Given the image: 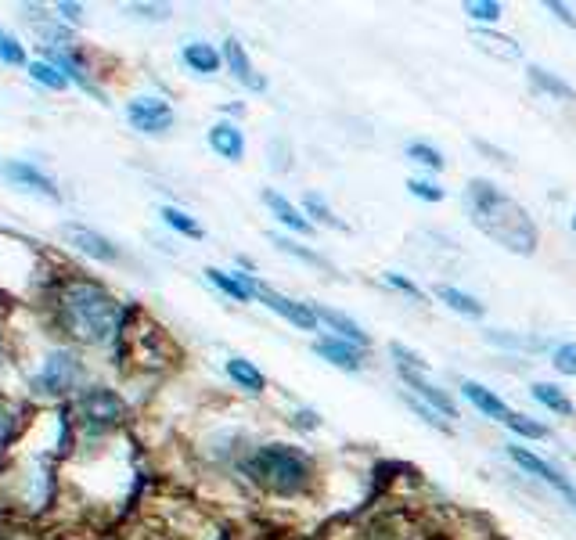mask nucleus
Here are the masks:
<instances>
[{
    "label": "nucleus",
    "mask_w": 576,
    "mask_h": 540,
    "mask_svg": "<svg viewBox=\"0 0 576 540\" xmlns=\"http://www.w3.org/2000/svg\"><path fill=\"white\" fill-rule=\"evenodd\" d=\"M465 206L472 224L479 234H486L490 242H497L501 249L515 252V256H533L537 252V224L533 216L515 202L512 195H504L497 184L476 177L465 184Z\"/></svg>",
    "instance_id": "obj_1"
},
{
    "label": "nucleus",
    "mask_w": 576,
    "mask_h": 540,
    "mask_svg": "<svg viewBox=\"0 0 576 540\" xmlns=\"http://www.w3.org/2000/svg\"><path fill=\"white\" fill-rule=\"evenodd\" d=\"M119 303L94 281H76L62 292V324L83 342H105L119 328Z\"/></svg>",
    "instance_id": "obj_2"
},
{
    "label": "nucleus",
    "mask_w": 576,
    "mask_h": 540,
    "mask_svg": "<svg viewBox=\"0 0 576 540\" xmlns=\"http://www.w3.org/2000/svg\"><path fill=\"white\" fill-rule=\"evenodd\" d=\"M245 472L263 490H270V494L278 497H299L314 486V461H310V454L299 447H288V443H267V447H260L249 458Z\"/></svg>",
    "instance_id": "obj_3"
},
{
    "label": "nucleus",
    "mask_w": 576,
    "mask_h": 540,
    "mask_svg": "<svg viewBox=\"0 0 576 540\" xmlns=\"http://www.w3.org/2000/svg\"><path fill=\"white\" fill-rule=\"evenodd\" d=\"M252 292H256L260 303H267V310L285 317L288 324H296L299 332H314L317 328V317H314V310H310V303H296V299L281 296V292H274V288L263 285V281H252Z\"/></svg>",
    "instance_id": "obj_4"
},
{
    "label": "nucleus",
    "mask_w": 576,
    "mask_h": 540,
    "mask_svg": "<svg viewBox=\"0 0 576 540\" xmlns=\"http://www.w3.org/2000/svg\"><path fill=\"white\" fill-rule=\"evenodd\" d=\"M80 414L87 425H98V429H108V425H119L123 422V400H119L112 389H87L80 396Z\"/></svg>",
    "instance_id": "obj_5"
},
{
    "label": "nucleus",
    "mask_w": 576,
    "mask_h": 540,
    "mask_svg": "<svg viewBox=\"0 0 576 540\" xmlns=\"http://www.w3.org/2000/svg\"><path fill=\"white\" fill-rule=\"evenodd\" d=\"M126 119L141 134H166L173 126V108L162 98H134L126 105Z\"/></svg>",
    "instance_id": "obj_6"
},
{
    "label": "nucleus",
    "mask_w": 576,
    "mask_h": 540,
    "mask_svg": "<svg viewBox=\"0 0 576 540\" xmlns=\"http://www.w3.org/2000/svg\"><path fill=\"white\" fill-rule=\"evenodd\" d=\"M508 458L515 461V465L522 468V472H526V476H533V479H540V483H548V486H555L558 494L562 497H569V501H573L576 497V490H573V483H569L566 476H562V472H558L555 465H548V461L544 458H537V454H533V450H526V447H508Z\"/></svg>",
    "instance_id": "obj_7"
},
{
    "label": "nucleus",
    "mask_w": 576,
    "mask_h": 540,
    "mask_svg": "<svg viewBox=\"0 0 576 540\" xmlns=\"http://www.w3.org/2000/svg\"><path fill=\"white\" fill-rule=\"evenodd\" d=\"M396 371H400V378H404V386L411 389L414 400H425V407H432V411L443 414V418H458V404H454L440 386H432L429 378H425V371L418 368H396Z\"/></svg>",
    "instance_id": "obj_8"
},
{
    "label": "nucleus",
    "mask_w": 576,
    "mask_h": 540,
    "mask_svg": "<svg viewBox=\"0 0 576 540\" xmlns=\"http://www.w3.org/2000/svg\"><path fill=\"white\" fill-rule=\"evenodd\" d=\"M224 62H227V69H231V76L242 83V87L256 90V94H260V90H267V80L252 69L249 54H245V47H242V40H238V36H227V40H224Z\"/></svg>",
    "instance_id": "obj_9"
},
{
    "label": "nucleus",
    "mask_w": 576,
    "mask_h": 540,
    "mask_svg": "<svg viewBox=\"0 0 576 540\" xmlns=\"http://www.w3.org/2000/svg\"><path fill=\"white\" fill-rule=\"evenodd\" d=\"M310 310H314V317L324 324V328H332L335 339L353 342V346H360V350H364V346L371 342V335L364 332V328H360V324L353 321V317L342 314V310H332V306H321V303H310Z\"/></svg>",
    "instance_id": "obj_10"
},
{
    "label": "nucleus",
    "mask_w": 576,
    "mask_h": 540,
    "mask_svg": "<svg viewBox=\"0 0 576 540\" xmlns=\"http://www.w3.org/2000/svg\"><path fill=\"white\" fill-rule=\"evenodd\" d=\"M65 238H69V242L76 245L80 252H87L90 260H101V263H116L119 260V249L98 231H87V227H80V224H65Z\"/></svg>",
    "instance_id": "obj_11"
},
{
    "label": "nucleus",
    "mask_w": 576,
    "mask_h": 540,
    "mask_svg": "<svg viewBox=\"0 0 576 540\" xmlns=\"http://www.w3.org/2000/svg\"><path fill=\"white\" fill-rule=\"evenodd\" d=\"M314 353L328 360V364H335V368H342V371H360V368H364V350H360V346H353V342H346V339H335V335H332V339H317Z\"/></svg>",
    "instance_id": "obj_12"
},
{
    "label": "nucleus",
    "mask_w": 576,
    "mask_h": 540,
    "mask_svg": "<svg viewBox=\"0 0 576 540\" xmlns=\"http://www.w3.org/2000/svg\"><path fill=\"white\" fill-rule=\"evenodd\" d=\"M209 148L227 162L245 159V137L234 123H216L213 130H209Z\"/></svg>",
    "instance_id": "obj_13"
},
{
    "label": "nucleus",
    "mask_w": 576,
    "mask_h": 540,
    "mask_svg": "<svg viewBox=\"0 0 576 540\" xmlns=\"http://www.w3.org/2000/svg\"><path fill=\"white\" fill-rule=\"evenodd\" d=\"M472 44H476L479 51L501 58V62H519L522 58L519 40H512V36H504V33H494V29H483V26L472 29Z\"/></svg>",
    "instance_id": "obj_14"
},
{
    "label": "nucleus",
    "mask_w": 576,
    "mask_h": 540,
    "mask_svg": "<svg viewBox=\"0 0 576 540\" xmlns=\"http://www.w3.org/2000/svg\"><path fill=\"white\" fill-rule=\"evenodd\" d=\"M461 396H465L468 404L476 407L479 414H486V418H497V422H504V418L512 414V407L504 404L494 389L479 386V382H465V386H461Z\"/></svg>",
    "instance_id": "obj_15"
},
{
    "label": "nucleus",
    "mask_w": 576,
    "mask_h": 540,
    "mask_svg": "<svg viewBox=\"0 0 576 540\" xmlns=\"http://www.w3.org/2000/svg\"><path fill=\"white\" fill-rule=\"evenodd\" d=\"M263 202H267V209H270L274 216H278L281 224L292 227L296 234H314V224H310V220L303 216V209L292 206V202H288L285 195H278V191L267 188V191H263Z\"/></svg>",
    "instance_id": "obj_16"
},
{
    "label": "nucleus",
    "mask_w": 576,
    "mask_h": 540,
    "mask_svg": "<svg viewBox=\"0 0 576 540\" xmlns=\"http://www.w3.org/2000/svg\"><path fill=\"white\" fill-rule=\"evenodd\" d=\"M526 80L533 83V90H540V94H548V98H555V101H566V105H573L576 101V90L569 87L566 80L551 76L544 65H526Z\"/></svg>",
    "instance_id": "obj_17"
},
{
    "label": "nucleus",
    "mask_w": 576,
    "mask_h": 540,
    "mask_svg": "<svg viewBox=\"0 0 576 540\" xmlns=\"http://www.w3.org/2000/svg\"><path fill=\"white\" fill-rule=\"evenodd\" d=\"M432 296L440 299L443 306H450V310H454V314H461V317H472V321H476V317H483V314H486V306L479 303L476 296H468V292H461V288H454V285H440V281H436V288H432Z\"/></svg>",
    "instance_id": "obj_18"
},
{
    "label": "nucleus",
    "mask_w": 576,
    "mask_h": 540,
    "mask_svg": "<svg viewBox=\"0 0 576 540\" xmlns=\"http://www.w3.org/2000/svg\"><path fill=\"white\" fill-rule=\"evenodd\" d=\"M4 173H8L15 184H22V188H33V191H40V195H47V198H58L54 180L47 177V173L33 170V166H26V162H8V166H4Z\"/></svg>",
    "instance_id": "obj_19"
},
{
    "label": "nucleus",
    "mask_w": 576,
    "mask_h": 540,
    "mask_svg": "<svg viewBox=\"0 0 576 540\" xmlns=\"http://www.w3.org/2000/svg\"><path fill=\"white\" fill-rule=\"evenodd\" d=\"M76 360L69 357V353H58V357H51V364H47V371L40 375V389H47V393H58V389H69V382L76 378Z\"/></svg>",
    "instance_id": "obj_20"
},
{
    "label": "nucleus",
    "mask_w": 576,
    "mask_h": 540,
    "mask_svg": "<svg viewBox=\"0 0 576 540\" xmlns=\"http://www.w3.org/2000/svg\"><path fill=\"white\" fill-rule=\"evenodd\" d=\"M206 274H209V281L224 292V296L234 299V303H249V299L256 296V292H252L249 274H224V270H216V267H209Z\"/></svg>",
    "instance_id": "obj_21"
},
{
    "label": "nucleus",
    "mask_w": 576,
    "mask_h": 540,
    "mask_svg": "<svg viewBox=\"0 0 576 540\" xmlns=\"http://www.w3.org/2000/svg\"><path fill=\"white\" fill-rule=\"evenodd\" d=\"M180 58H184V65H188L191 72H202V76H209V72L220 69V62H224V54L216 51V47L209 44H188L184 51H180Z\"/></svg>",
    "instance_id": "obj_22"
},
{
    "label": "nucleus",
    "mask_w": 576,
    "mask_h": 540,
    "mask_svg": "<svg viewBox=\"0 0 576 540\" xmlns=\"http://www.w3.org/2000/svg\"><path fill=\"white\" fill-rule=\"evenodd\" d=\"M533 400H537L540 407H548V411H555L558 418H573L576 414V407H573V400H569L566 393L558 386H551V382H533Z\"/></svg>",
    "instance_id": "obj_23"
},
{
    "label": "nucleus",
    "mask_w": 576,
    "mask_h": 540,
    "mask_svg": "<svg viewBox=\"0 0 576 540\" xmlns=\"http://www.w3.org/2000/svg\"><path fill=\"white\" fill-rule=\"evenodd\" d=\"M227 375H231V382H238V389H245V393H263V386H267L263 371L256 368V364H249L245 357L227 360Z\"/></svg>",
    "instance_id": "obj_24"
},
{
    "label": "nucleus",
    "mask_w": 576,
    "mask_h": 540,
    "mask_svg": "<svg viewBox=\"0 0 576 540\" xmlns=\"http://www.w3.org/2000/svg\"><path fill=\"white\" fill-rule=\"evenodd\" d=\"M270 242H274V249H281V252H285V256H296V260L310 263V267L328 270V260H324L321 252L306 249V245H296V242H292V238H281V234H270Z\"/></svg>",
    "instance_id": "obj_25"
},
{
    "label": "nucleus",
    "mask_w": 576,
    "mask_h": 540,
    "mask_svg": "<svg viewBox=\"0 0 576 540\" xmlns=\"http://www.w3.org/2000/svg\"><path fill=\"white\" fill-rule=\"evenodd\" d=\"M504 425H508V429H512L515 436H522V440H548V425L533 422L530 414L512 411L508 418H504Z\"/></svg>",
    "instance_id": "obj_26"
},
{
    "label": "nucleus",
    "mask_w": 576,
    "mask_h": 540,
    "mask_svg": "<svg viewBox=\"0 0 576 540\" xmlns=\"http://www.w3.org/2000/svg\"><path fill=\"white\" fill-rule=\"evenodd\" d=\"M29 76H33L36 83H44V87H51V90H62L65 83H69V76H65L58 65H51V62H33L29 65Z\"/></svg>",
    "instance_id": "obj_27"
},
{
    "label": "nucleus",
    "mask_w": 576,
    "mask_h": 540,
    "mask_svg": "<svg viewBox=\"0 0 576 540\" xmlns=\"http://www.w3.org/2000/svg\"><path fill=\"white\" fill-rule=\"evenodd\" d=\"M303 206H306V213L314 216L317 224L332 227V231H346V220H339V216H335L332 209L324 206V202H321V195H306V202H303Z\"/></svg>",
    "instance_id": "obj_28"
},
{
    "label": "nucleus",
    "mask_w": 576,
    "mask_h": 540,
    "mask_svg": "<svg viewBox=\"0 0 576 540\" xmlns=\"http://www.w3.org/2000/svg\"><path fill=\"white\" fill-rule=\"evenodd\" d=\"M407 159L422 162V166H429V170H443V166H447L443 152H436V148H432V144H425V141H411V144H407Z\"/></svg>",
    "instance_id": "obj_29"
},
{
    "label": "nucleus",
    "mask_w": 576,
    "mask_h": 540,
    "mask_svg": "<svg viewBox=\"0 0 576 540\" xmlns=\"http://www.w3.org/2000/svg\"><path fill=\"white\" fill-rule=\"evenodd\" d=\"M162 220H166V224H170L173 231L188 234V238H202V227H198L195 220H191V216L184 213V209H173V206H166V209H162Z\"/></svg>",
    "instance_id": "obj_30"
},
{
    "label": "nucleus",
    "mask_w": 576,
    "mask_h": 540,
    "mask_svg": "<svg viewBox=\"0 0 576 540\" xmlns=\"http://www.w3.org/2000/svg\"><path fill=\"white\" fill-rule=\"evenodd\" d=\"M501 4L497 0H465V15L476 18V22H497L501 18Z\"/></svg>",
    "instance_id": "obj_31"
},
{
    "label": "nucleus",
    "mask_w": 576,
    "mask_h": 540,
    "mask_svg": "<svg viewBox=\"0 0 576 540\" xmlns=\"http://www.w3.org/2000/svg\"><path fill=\"white\" fill-rule=\"evenodd\" d=\"M551 364H555V371H562V375L576 378V342H562V346H555Z\"/></svg>",
    "instance_id": "obj_32"
},
{
    "label": "nucleus",
    "mask_w": 576,
    "mask_h": 540,
    "mask_svg": "<svg viewBox=\"0 0 576 540\" xmlns=\"http://www.w3.org/2000/svg\"><path fill=\"white\" fill-rule=\"evenodd\" d=\"M382 281H386L389 288H396V292H404L407 299H414V303H425V292L418 285H414L411 278H404V274H396V270H386L382 274Z\"/></svg>",
    "instance_id": "obj_33"
},
{
    "label": "nucleus",
    "mask_w": 576,
    "mask_h": 540,
    "mask_svg": "<svg viewBox=\"0 0 576 540\" xmlns=\"http://www.w3.org/2000/svg\"><path fill=\"white\" fill-rule=\"evenodd\" d=\"M407 191H411L414 198H422V202H443V198H447V191L436 188L432 180H422V177H411V180H407Z\"/></svg>",
    "instance_id": "obj_34"
},
{
    "label": "nucleus",
    "mask_w": 576,
    "mask_h": 540,
    "mask_svg": "<svg viewBox=\"0 0 576 540\" xmlns=\"http://www.w3.org/2000/svg\"><path fill=\"white\" fill-rule=\"evenodd\" d=\"M18 432V414L8 400H0V447H8Z\"/></svg>",
    "instance_id": "obj_35"
},
{
    "label": "nucleus",
    "mask_w": 576,
    "mask_h": 540,
    "mask_svg": "<svg viewBox=\"0 0 576 540\" xmlns=\"http://www.w3.org/2000/svg\"><path fill=\"white\" fill-rule=\"evenodd\" d=\"M486 342L512 346V350H540V339H519V335H508V332H486Z\"/></svg>",
    "instance_id": "obj_36"
},
{
    "label": "nucleus",
    "mask_w": 576,
    "mask_h": 540,
    "mask_svg": "<svg viewBox=\"0 0 576 540\" xmlns=\"http://www.w3.org/2000/svg\"><path fill=\"white\" fill-rule=\"evenodd\" d=\"M389 353H393V357H396V368H418V371H429V364H425V360L418 357V353L407 350L404 342H393V346H389Z\"/></svg>",
    "instance_id": "obj_37"
},
{
    "label": "nucleus",
    "mask_w": 576,
    "mask_h": 540,
    "mask_svg": "<svg viewBox=\"0 0 576 540\" xmlns=\"http://www.w3.org/2000/svg\"><path fill=\"white\" fill-rule=\"evenodd\" d=\"M0 58H4L8 65H22V62H26L22 47H18L15 40H11V36H0Z\"/></svg>",
    "instance_id": "obj_38"
},
{
    "label": "nucleus",
    "mask_w": 576,
    "mask_h": 540,
    "mask_svg": "<svg viewBox=\"0 0 576 540\" xmlns=\"http://www.w3.org/2000/svg\"><path fill=\"white\" fill-rule=\"evenodd\" d=\"M544 8H548L551 15H558V22H566V26H573V29H576V15L566 8V4H562V0H548Z\"/></svg>",
    "instance_id": "obj_39"
},
{
    "label": "nucleus",
    "mask_w": 576,
    "mask_h": 540,
    "mask_svg": "<svg viewBox=\"0 0 576 540\" xmlns=\"http://www.w3.org/2000/svg\"><path fill=\"white\" fill-rule=\"evenodd\" d=\"M292 425H299V429H306V432H314V429H321V418H317L314 411H296V414H292Z\"/></svg>",
    "instance_id": "obj_40"
},
{
    "label": "nucleus",
    "mask_w": 576,
    "mask_h": 540,
    "mask_svg": "<svg viewBox=\"0 0 576 540\" xmlns=\"http://www.w3.org/2000/svg\"><path fill=\"white\" fill-rule=\"evenodd\" d=\"M58 15H65L69 22H80V4H58Z\"/></svg>",
    "instance_id": "obj_41"
},
{
    "label": "nucleus",
    "mask_w": 576,
    "mask_h": 540,
    "mask_svg": "<svg viewBox=\"0 0 576 540\" xmlns=\"http://www.w3.org/2000/svg\"><path fill=\"white\" fill-rule=\"evenodd\" d=\"M274 152H278V159H274V170H288V162H285V141H274Z\"/></svg>",
    "instance_id": "obj_42"
},
{
    "label": "nucleus",
    "mask_w": 576,
    "mask_h": 540,
    "mask_svg": "<svg viewBox=\"0 0 576 540\" xmlns=\"http://www.w3.org/2000/svg\"><path fill=\"white\" fill-rule=\"evenodd\" d=\"M476 148H479V152H486V155H494V159H501V162H508V159H504V155H501V152H497L494 144H486V141H476Z\"/></svg>",
    "instance_id": "obj_43"
},
{
    "label": "nucleus",
    "mask_w": 576,
    "mask_h": 540,
    "mask_svg": "<svg viewBox=\"0 0 576 540\" xmlns=\"http://www.w3.org/2000/svg\"><path fill=\"white\" fill-rule=\"evenodd\" d=\"M569 227H573V231H576V213H573V216H569Z\"/></svg>",
    "instance_id": "obj_44"
},
{
    "label": "nucleus",
    "mask_w": 576,
    "mask_h": 540,
    "mask_svg": "<svg viewBox=\"0 0 576 540\" xmlns=\"http://www.w3.org/2000/svg\"><path fill=\"white\" fill-rule=\"evenodd\" d=\"M573 508H576V497H573Z\"/></svg>",
    "instance_id": "obj_45"
},
{
    "label": "nucleus",
    "mask_w": 576,
    "mask_h": 540,
    "mask_svg": "<svg viewBox=\"0 0 576 540\" xmlns=\"http://www.w3.org/2000/svg\"><path fill=\"white\" fill-rule=\"evenodd\" d=\"M0 36H4V33H0Z\"/></svg>",
    "instance_id": "obj_46"
}]
</instances>
